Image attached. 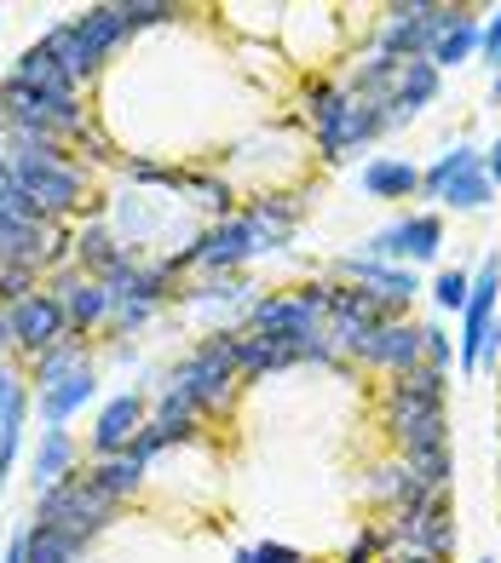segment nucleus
<instances>
[{
    "label": "nucleus",
    "mask_w": 501,
    "mask_h": 563,
    "mask_svg": "<svg viewBox=\"0 0 501 563\" xmlns=\"http://www.w3.org/2000/svg\"><path fill=\"white\" fill-rule=\"evenodd\" d=\"M374 426L397 460H433V454H456L449 449V374L438 368H410L392 374L381 397H374Z\"/></svg>",
    "instance_id": "1"
},
{
    "label": "nucleus",
    "mask_w": 501,
    "mask_h": 563,
    "mask_svg": "<svg viewBox=\"0 0 501 563\" xmlns=\"http://www.w3.org/2000/svg\"><path fill=\"white\" fill-rule=\"evenodd\" d=\"M156 391L179 397L185 408H196L208 426L214 420H231L237 402H242V374H237V351H231V334H196L179 356H173V368L156 379Z\"/></svg>",
    "instance_id": "2"
},
{
    "label": "nucleus",
    "mask_w": 501,
    "mask_h": 563,
    "mask_svg": "<svg viewBox=\"0 0 501 563\" xmlns=\"http://www.w3.org/2000/svg\"><path fill=\"white\" fill-rule=\"evenodd\" d=\"M121 500H110L98 483L87 477V466L75 472V477H64L58 489H46V495H35V511H30V523L35 529H53V534H64V541H75L81 552H92L105 534L121 523Z\"/></svg>",
    "instance_id": "3"
},
{
    "label": "nucleus",
    "mask_w": 501,
    "mask_h": 563,
    "mask_svg": "<svg viewBox=\"0 0 501 563\" xmlns=\"http://www.w3.org/2000/svg\"><path fill=\"white\" fill-rule=\"evenodd\" d=\"M323 322H329V282L312 276V282H288V288H260L242 328L248 334L312 345V340H323Z\"/></svg>",
    "instance_id": "4"
},
{
    "label": "nucleus",
    "mask_w": 501,
    "mask_h": 563,
    "mask_svg": "<svg viewBox=\"0 0 501 563\" xmlns=\"http://www.w3.org/2000/svg\"><path fill=\"white\" fill-rule=\"evenodd\" d=\"M501 190L484 178V150L472 139H456L449 150H438L433 167H421V201H433L438 213H484Z\"/></svg>",
    "instance_id": "5"
},
{
    "label": "nucleus",
    "mask_w": 501,
    "mask_h": 563,
    "mask_svg": "<svg viewBox=\"0 0 501 563\" xmlns=\"http://www.w3.org/2000/svg\"><path fill=\"white\" fill-rule=\"evenodd\" d=\"M444 23H449V0H392V7L374 12L363 46H369V53H381V58L410 64V58L433 53V41L444 35Z\"/></svg>",
    "instance_id": "6"
},
{
    "label": "nucleus",
    "mask_w": 501,
    "mask_h": 563,
    "mask_svg": "<svg viewBox=\"0 0 501 563\" xmlns=\"http://www.w3.org/2000/svg\"><path fill=\"white\" fill-rule=\"evenodd\" d=\"M260 299L254 276L237 271V276H190L179 282V294H173V311L185 322H196L203 334H242L248 322V305Z\"/></svg>",
    "instance_id": "7"
},
{
    "label": "nucleus",
    "mask_w": 501,
    "mask_h": 563,
    "mask_svg": "<svg viewBox=\"0 0 501 563\" xmlns=\"http://www.w3.org/2000/svg\"><path fill=\"white\" fill-rule=\"evenodd\" d=\"M87 121H92L87 104H58V98L23 87L18 75H0V133H35V139L75 144V133Z\"/></svg>",
    "instance_id": "8"
},
{
    "label": "nucleus",
    "mask_w": 501,
    "mask_h": 563,
    "mask_svg": "<svg viewBox=\"0 0 501 563\" xmlns=\"http://www.w3.org/2000/svg\"><path fill=\"white\" fill-rule=\"evenodd\" d=\"M312 276H329V282H358V288H369L374 299H381V311L397 322V317H410V305L427 294V282H421V271L410 265H386V260H374V253L352 247V253H335V260H323L312 265Z\"/></svg>",
    "instance_id": "9"
},
{
    "label": "nucleus",
    "mask_w": 501,
    "mask_h": 563,
    "mask_svg": "<svg viewBox=\"0 0 501 563\" xmlns=\"http://www.w3.org/2000/svg\"><path fill=\"white\" fill-rule=\"evenodd\" d=\"M381 541H386V552H421V558L456 563V547H461L456 500L433 495V500H421L410 511H392V518H381Z\"/></svg>",
    "instance_id": "10"
},
{
    "label": "nucleus",
    "mask_w": 501,
    "mask_h": 563,
    "mask_svg": "<svg viewBox=\"0 0 501 563\" xmlns=\"http://www.w3.org/2000/svg\"><path fill=\"white\" fill-rule=\"evenodd\" d=\"M363 253H374V260H386V265H438V253H444V213L438 208H404V213H392L381 230H369V242Z\"/></svg>",
    "instance_id": "11"
},
{
    "label": "nucleus",
    "mask_w": 501,
    "mask_h": 563,
    "mask_svg": "<svg viewBox=\"0 0 501 563\" xmlns=\"http://www.w3.org/2000/svg\"><path fill=\"white\" fill-rule=\"evenodd\" d=\"M312 213V185H294V190H254L242 201V224L254 236V253L260 260H277V253L294 247L299 224Z\"/></svg>",
    "instance_id": "12"
},
{
    "label": "nucleus",
    "mask_w": 501,
    "mask_h": 563,
    "mask_svg": "<svg viewBox=\"0 0 501 563\" xmlns=\"http://www.w3.org/2000/svg\"><path fill=\"white\" fill-rule=\"evenodd\" d=\"M150 402L156 391L150 386H128L92 408V426H87V460H110V454H133V438L150 420Z\"/></svg>",
    "instance_id": "13"
},
{
    "label": "nucleus",
    "mask_w": 501,
    "mask_h": 563,
    "mask_svg": "<svg viewBox=\"0 0 501 563\" xmlns=\"http://www.w3.org/2000/svg\"><path fill=\"white\" fill-rule=\"evenodd\" d=\"M46 294H53V299H64L69 334L105 340L116 294H110V288H105V282H98V276H87L81 265H58V271H46Z\"/></svg>",
    "instance_id": "14"
},
{
    "label": "nucleus",
    "mask_w": 501,
    "mask_h": 563,
    "mask_svg": "<svg viewBox=\"0 0 501 563\" xmlns=\"http://www.w3.org/2000/svg\"><path fill=\"white\" fill-rule=\"evenodd\" d=\"M75 35H81V53H87V69H92V87L110 75V64L133 46V30H128V0H98V7H81L69 12Z\"/></svg>",
    "instance_id": "15"
},
{
    "label": "nucleus",
    "mask_w": 501,
    "mask_h": 563,
    "mask_svg": "<svg viewBox=\"0 0 501 563\" xmlns=\"http://www.w3.org/2000/svg\"><path fill=\"white\" fill-rule=\"evenodd\" d=\"M12 356L18 363H35L41 351H53L64 334H69V317H64V299H53V294H30L23 305H12Z\"/></svg>",
    "instance_id": "16"
},
{
    "label": "nucleus",
    "mask_w": 501,
    "mask_h": 563,
    "mask_svg": "<svg viewBox=\"0 0 501 563\" xmlns=\"http://www.w3.org/2000/svg\"><path fill=\"white\" fill-rule=\"evenodd\" d=\"M358 500H363L369 511H381V518H392V511H410V506H421V500H433V489L410 472V460L386 454V460H374V466H363Z\"/></svg>",
    "instance_id": "17"
},
{
    "label": "nucleus",
    "mask_w": 501,
    "mask_h": 563,
    "mask_svg": "<svg viewBox=\"0 0 501 563\" xmlns=\"http://www.w3.org/2000/svg\"><path fill=\"white\" fill-rule=\"evenodd\" d=\"M352 363H358V368H369V374H381V379L421 368V322H415V317L381 322V328H374V334L358 345Z\"/></svg>",
    "instance_id": "18"
},
{
    "label": "nucleus",
    "mask_w": 501,
    "mask_h": 563,
    "mask_svg": "<svg viewBox=\"0 0 501 563\" xmlns=\"http://www.w3.org/2000/svg\"><path fill=\"white\" fill-rule=\"evenodd\" d=\"M317 345V340H312ZM312 345H294V340H271V334H231V351H237V374L242 386H260L271 374H294V368H312Z\"/></svg>",
    "instance_id": "19"
},
{
    "label": "nucleus",
    "mask_w": 501,
    "mask_h": 563,
    "mask_svg": "<svg viewBox=\"0 0 501 563\" xmlns=\"http://www.w3.org/2000/svg\"><path fill=\"white\" fill-rule=\"evenodd\" d=\"M81 466H87V443L75 438L69 426H41V438L30 449V495L58 489V483L75 477Z\"/></svg>",
    "instance_id": "20"
},
{
    "label": "nucleus",
    "mask_w": 501,
    "mask_h": 563,
    "mask_svg": "<svg viewBox=\"0 0 501 563\" xmlns=\"http://www.w3.org/2000/svg\"><path fill=\"white\" fill-rule=\"evenodd\" d=\"M98 363H105V356H98V340L64 334L53 351H41L35 363H23V374H30V391H53V386H64V379L87 374V368H98Z\"/></svg>",
    "instance_id": "21"
},
{
    "label": "nucleus",
    "mask_w": 501,
    "mask_h": 563,
    "mask_svg": "<svg viewBox=\"0 0 501 563\" xmlns=\"http://www.w3.org/2000/svg\"><path fill=\"white\" fill-rule=\"evenodd\" d=\"M444 92V75L433 69V58H410L404 69H397V87H392V133H404L410 121H421Z\"/></svg>",
    "instance_id": "22"
},
{
    "label": "nucleus",
    "mask_w": 501,
    "mask_h": 563,
    "mask_svg": "<svg viewBox=\"0 0 501 563\" xmlns=\"http://www.w3.org/2000/svg\"><path fill=\"white\" fill-rule=\"evenodd\" d=\"M479 46H484V12L479 7H456L449 0V23H444V35L433 41V69L449 75V69H467L472 58H479Z\"/></svg>",
    "instance_id": "23"
},
{
    "label": "nucleus",
    "mask_w": 501,
    "mask_h": 563,
    "mask_svg": "<svg viewBox=\"0 0 501 563\" xmlns=\"http://www.w3.org/2000/svg\"><path fill=\"white\" fill-rule=\"evenodd\" d=\"M98 386H105V363L87 368V374H75V379H64V386H53V391H35V420H41V426L81 420L87 408L105 402V397H98Z\"/></svg>",
    "instance_id": "24"
},
{
    "label": "nucleus",
    "mask_w": 501,
    "mask_h": 563,
    "mask_svg": "<svg viewBox=\"0 0 501 563\" xmlns=\"http://www.w3.org/2000/svg\"><path fill=\"white\" fill-rule=\"evenodd\" d=\"M7 75H18L23 87H35V92H46V98H58V104H87V87L81 81H69V75L58 69V58L46 53L41 41H30L23 53L12 58V69Z\"/></svg>",
    "instance_id": "25"
},
{
    "label": "nucleus",
    "mask_w": 501,
    "mask_h": 563,
    "mask_svg": "<svg viewBox=\"0 0 501 563\" xmlns=\"http://www.w3.org/2000/svg\"><path fill=\"white\" fill-rule=\"evenodd\" d=\"M358 190L369 201H415L421 196V167L410 156H374L358 173Z\"/></svg>",
    "instance_id": "26"
},
{
    "label": "nucleus",
    "mask_w": 501,
    "mask_h": 563,
    "mask_svg": "<svg viewBox=\"0 0 501 563\" xmlns=\"http://www.w3.org/2000/svg\"><path fill=\"white\" fill-rule=\"evenodd\" d=\"M121 260H128V247H121L110 219H81V224H75V265H81L87 276L105 282Z\"/></svg>",
    "instance_id": "27"
},
{
    "label": "nucleus",
    "mask_w": 501,
    "mask_h": 563,
    "mask_svg": "<svg viewBox=\"0 0 501 563\" xmlns=\"http://www.w3.org/2000/svg\"><path fill=\"white\" fill-rule=\"evenodd\" d=\"M87 477L105 489L110 500H121V506H133L144 489H150V466L139 454H110V460H87Z\"/></svg>",
    "instance_id": "28"
},
{
    "label": "nucleus",
    "mask_w": 501,
    "mask_h": 563,
    "mask_svg": "<svg viewBox=\"0 0 501 563\" xmlns=\"http://www.w3.org/2000/svg\"><path fill=\"white\" fill-rule=\"evenodd\" d=\"M46 53L58 58V69L69 75V81H81V87H92V69H87V53H81V35H75V23L69 18H58V23H46V30L35 35Z\"/></svg>",
    "instance_id": "29"
},
{
    "label": "nucleus",
    "mask_w": 501,
    "mask_h": 563,
    "mask_svg": "<svg viewBox=\"0 0 501 563\" xmlns=\"http://www.w3.org/2000/svg\"><path fill=\"white\" fill-rule=\"evenodd\" d=\"M35 415V391L23 363H0V426H30Z\"/></svg>",
    "instance_id": "30"
},
{
    "label": "nucleus",
    "mask_w": 501,
    "mask_h": 563,
    "mask_svg": "<svg viewBox=\"0 0 501 563\" xmlns=\"http://www.w3.org/2000/svg\"><path fill=\"white\" fill-rule=\"evenodd\" d=\"M427 299L438 305V317H456V322H461V311H467V299H472V271H461V265H449V271H438V276L427 282Z\"/></svg>",
    "instance_id": "31"
},
{
    "label": "nucleus",
    "mask_w": 501,
    "mask_h": 563,
    "mask_svg": "<svg viewBox=\"0 0 501 563\" xmlns=\"http://www.w3.org/2000/svg\"><path fill=\"white\" fill-rule=\"evenodd\" d=\"M179 18H185V7H173V0H128V30H133V41L162 35V30H179Z\"/></svg>",
    "instance_id": "32"
},
{
    "label": "nucleus",
    "mask_w": 501,
    "mask_h": 563,
    "mask_svg": "<svg viewBox=\"0 0 501 563\" xmlns=\"http://www.w3.org/2000/svg\"><path fill=\"white\" fill-rule=\"evenodd\" d=\"M162 317V305H144V299H116L110 305V328H105V340L98 345H110V340H139L150 322Z\"/></svg>",
    "instance_id": "33"
},
{
    "label": "nucleus",
    "mask_w": 501,
    "mask_h": 563,
    "mask_svg": "<svg viewBox=\"0 0 501 563\" xmlns=\"http://www.w3.org/2000/svg\"><path fill=\"white\" fill-rule=\"evenodd\" d=\"M46 288V271L41 265H0V311H12V305H23L30 294Z\"/></svg>",
    "instance_id": "34"
},
{
    "label": "nucleus",
    "mask_w": 501,
    "mask_h": 563,
    "mask_svg": "<svg viewBox=\"0 0 501 563\" xmlns=\"http://www.w3.org/2000/svg\"><path fill=\"white\" fill-rule=\"evenodd\" d=\"M87 558H92V552H81L75 541H64V534L30 523V563H87Z\"/></svg>",
    "instance_id": "35"
},
{
    "label": "nucleus",
    "mask_w": 501,
    "mask_h": 563,
    "mask_svg": "<svg viewBox=\"0 0 501 563\" xmlns=\"http://www.w3.org/2000/svg\"><path fill=\"white\" fill-rule=\"evenodd\" d=\"M421 363L438 368V374L456 368V334H449L444 322H421Z\"/></svg>",
    "instance_id": "36"
},
{
    "label": "nucleus",
    "mask_w": 501,
    "mask_h": 563,
    "mask_svg": "<svg viewBox=\"0 0 501 563\" xmlns=\"http://www.w3.org/2000/svg\"><path fill=\"white\" fill-rule=\"evenodd\" d=\"M231 563H312V558L288 541H254V547H237Z\"/></svg>",
    "instance_id": "37"
},
{
    "label": "nucleus",
    "mask_w": 501,
    "mask_h": 563,
    "mask_svg": "<svg viewBox=\"0 0 501 563\" xmlns=\"http://www.w3.org/2000/svg\"><path fill=\"white\" fill-rule=\"evenodd\" d=\"M18 454H23V426H0V489L12 483Z\"/></svg>",
    "instance_id": "38"
},
{
    "label": "nucleus",
    "mask_w": 501,
    "mask_h": 563,
    "mask_svg": "<svg viewBox=\"0 0 501 563\" xmlns=\"http://www.w3.org/2000/svg\"><path fill=\"white\" fill-rule=\"evenodd\" d=\"M479 58H484V64H495V58H501V7H490V12H484V46H479Z\"/></svg>",
    "instance_id": "39"
},
{
    "label": "nucleus",
    "mask_w": 501,
    "mask_h": 563,
    "mask_svg": "<svg viewBox=\"0 0 501 563\" xmlns=\"http://www.w3.org/2000/svg\"><path fill=\"white\" fill-rule=\"evenodd\" d=\"M105 363H110V368H139V340H110Z\"/></svg>",
    "instance_id": "40"
},
{
    "label": "nucleus",
    "mask_w": 501,
    "mask_h": 563,
    "mask_svg": "<svg viewBox=\"0 0 501 563\" xmlns=\"http://www.w3.org/2000/svg\"><path fill=\"white\" fill-rule=\"evenodd\" d=\"M484 178H490V185L501 190V133L484 144Z\"/></svg>",
    "instance_id": "41"
},
{
    "label": "nucleus",
    "mask_w": 501,
    "mask_h": 563,
    "mask_svg": "<svg viewBox=\"0 0 501 563\" xmlns=\"http://www.w3.org/2000/svg\"><path fill=\"white\" fill-rule=\"evenodd\" d=\"M0 363H18V356H12V317L7 311H0Z\"/></svg>",
    "instance_id": "42"
},
{
    "label": "nucleus",
    "mask_w": 501,
    "mask_h": 563,
    "mask_svg": "<svg viewBox=\"0 0 501 563\" xmlns=\"http://www.w3.org/2000/svg\"><path fill=\"white\" fill-rule=\"evenodd\" d=\"M381 563H444V558H421V552H386Z\"/></svg>",
    "instance_id": "43"
},
{
    "label": "nucleus",
    "mask_w": 501,
    "mask_h": 563,
    "mask_svg": "<svg viewBox=\"0 0 501 563\" xmlns=\"http://www.w3.org/2000/svg\"><path fill=\"white\" fill-rule=\"evenodd\" d=\"M495 477H501V402H495Z\"/></svg>",
    "instance_id": "44"
},
{
    "label": "nucleus",
    "mask_w": 501,
    "mask_h": 563,
    "mask_svg": "<svg viewBox=\"0 0 501 563\" xmlns=\"http://www.w3.org/2000/svg\"><path fill=\"white\" fill-rule=\"evenodd\" d=\"M490 110H501V81L495 75H490Z\"/></svg>",
    "instance_id": "45"
},
{
    "label": "nucleus",
    "mask_w": 501,
    "mask_h": 563,
    "mask_svg": "<svg viewBox=\"0 0 501 563\" xmlns=\"http://www.w3.org/2000/svg\"><path fill=\"white\" fill-rule=\"evenodd\" d=\"M490 75H495V81H501V58H495V64H490Z\"/></svg>",
    "instance_id": "46"
},
{
    "label": "nucleus",
    "mask_w": 501,
    "mask_h": 563,
    "mask_svg": "<svg viewBox=\"0 0 501 563\" xmlns=\"http://www.w3.org/2000/svg\"><path fill=\"white\" fill-rule=\"evenodd\" d=\"M479 563H501V558H490V552H484V558H479Z\"/></svg>",
    "instance_id": "47"
},
{
    "label": "nucleus",
    "mask_w": 501,
    "mask_h": 563,
    "mask_svg": "<svg viewBox=\"0 0 501 563\" xmlns=\"http://www.w3.org/2000/svg\"><path fill=\"white\" fill-rule=\"evenodd\" d=\"M495 391H501V374H495Z\"/></svg>",
    "instance_id": "48"
},
{
    "label": "nucleus",
    "mask_w": 501,
    "mask_h": 563,
    "mask_svg": "<svg viewBox=\"0 0 501 563\" xmlns=\"http://www.w3.org/2000/svg\"><path fill=\"white\" fill-rule=\"evenodd\" d=\"M0 547H7V541H0Z\"/></svg>",
    "instance_id": "49"
},
{
    "label": "nucleus",
    "mask_w": 501,
    "mask_h": 563,
    "mask_svg": "<svg viewBox=\"0 0 501 563\" xmlns=\"http://www.w3.org/2000/svg\"><path fill=\"white\" fill-rule=\"evenodd\" d=\"M87 563H92V558H87Z\"/></svg>",
    "instance_id": "50"
},
{
    "label": "nucleus",
    "mask_w": 501,
    "mask_h": 563,
    "mask_svg": "<svg viewBox=\"0 0 501 563\" xmlns=\"http://www.w3.org/2000/svg\"><path fill=\"white\" fill-rule=\"evenodd\" d=\"M495 523H501V518H495Z\"/></svg>",
    "instance_id": "51"
}]
</instances>
